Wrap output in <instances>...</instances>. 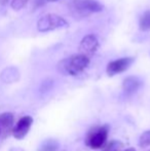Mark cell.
<instances>
[{
  "label": "cell",
  "mask_w": 150,
  "mask_h": 151,
  "mask_svg": "<svg viewBox=\"0 0 150 151\" xmlns=\"http://www.w3.org/2000/svg\"><path fill=\"white\" fill-rule=\"evenodd\" d=\"M90 64V58L83 54L73 56L62 60L58 64V70L65 75L76 76L81 73Z\"/></svg>",
  "instance_id": "6da1fadb"
},
{
  "label": "cell",
  "mask_w": 150,
  "mask_h": 151,
  "mask_svg": "<svg viewBox=\"0 0 150 151\" xmlns=\"http://www.w3.org/2000/svg\"><path fill=\"white\" fill-rule=\"evenodd\" d=\"M104 9V6L97 0H73L70 3V10L76 19L86 18Z\"/></svg>",
  "instance_id": "7a4b0ae2"
},
{
  "label": "cell",
  "mask_w": 150,
  "mask_h": 151,
  "mask_svg": "<svg viewBox=\"0 0 150 151\" xmlns=\"http://www.w3.org/2000/svg\"><path fill=\"white\" fill-rule=\"evenodd\" d=\"M109 127L107 125L95 127L88 133L85 138V144L92 149L102 148L106 143L108 137Z\"/></svg>",
  "instance_id": "3957f363"
},
{
  "label": "cell",
  "mask_w": 150,
  "mask_h": 151,
  "mask_svg": "<svg viewBox=\"0 0 150 151\" xmlns=\"http://www.w3.org/2000/svg\"><path fill=\"white\" fill-rule=\"evenodd\" d=\"M68 26V23L64 18L55 14H48L41 17L37 22V29L40 32H48L59 28Z\"/></svg>",
  "instance_id": "277c9868"
},
{
  "label": "cell",
  "mask_w": 150,
  "mask_h": 151,
  "mask_svg": "<svg viewBox=\"0 0 150 151\" xmlns=\"http://www.w3.org/2000/svg\"><path fill=\"white\" fill-rule=\"evenodd\" d=\"M134 58H120L114 60L107 65L106 72L109 76H114L124 72L130 68V66L134 63Z\"/></svg>",
  "instance_id": "5b68a950"
},
{
  "label": "cell",
  "mask_w": 150,
  "mask_h": 151,
  "mask_svg": "<svg viewBox=\"0 0 150 151\" xmlns=\"http://www.w3.org/2000/svg\"><path fill=\"white\" fill-rule=\"evenodd\" d=\"M99 48V40L96 35L88 34L82 38L81 42L79 44L80 54H83L85 56H92L98 50Z\"/></svg>",
  "instance_id": "8992f818"
},
{
  "label": "cell",
  "mask_w": 150,
  "mask_h": 151,
  "mask_svg": "<svg viewBox=\"0 0 150 151\" xmlns=\"http://www.w3.org/2000/svg\"><path fill=\"white\" fill-rule=\"evenodd\" d=\"M33 123V118L31 116H23L20 120L17 122V124L12 127V135L16 139L21 140L28 134L30 131V127Z\"/></svg>",
  "instance_id": "52a82bcc"
},
{
  "label": "cell",
  "mask_w": 150,
  "mask_h": 151,
  "mask_svg": "<svg viewBox=\"0 0 150 151\" xmlns=\"http://www.w3.org/2000/svg\"><path fill=\"white\" fill-rule=\"evenodd\" d=\"M14 115L9 112L0 114V135L3 137L8 136L14 127Z\"/></svg>",
  "instance_id": "ba28073f"
},
{
  "label": "cell",
  "mask_w": 150,
  "mask_h": 151,
  "mask_svg": "<svg viewBox=\"0 0 150 151\" xmlns=\"http://www.w3.org/2000/svg\"><path fill=\"white\" fill-rule=\"evenodd\" d=\"M142 86V81L139 79L138 77H135V76H130V77L126 78L123 80V83H122V88L126 95L131 96L133 93H135L139 88Z\"/></svg>",
  "instance_id": "9c48e42d"
},
{
  "label": "cell",
  "mask_w": 150,
  "mask_h": 151,
  "mask_svg": "<svg viewBox=\"0 0 150 151\" xmlns=\"http://www.w3.org/2000/svg\"><path fill=\"white\" fill-rule=\"evenodd\" d=\"M19 75H20V74H19V71L16 68L9 67V68H6L1 73V78H2V80L5 82H12V81L18 80Z\"/></svg>",
  "instance_id": "30bf717a"
},
{
  "label": "cell",
  "mask_w": 150,
  "mask_h": 151,
  "mask_svg": "<svg viewBox=\"0 0 150 151\" xmlns=\"http://www.w3.org/2000/svg\"><path fill=\"white\" fill-rule=\"evenodd\" d=\"M59 142L55 139H46L41 143L38 151H58Z\"/></svg>",
  "instance_id": "8fae6325"
},
{
  "label": "cell",
  "mask_w": 150,
  "mask_h": 151,
  "mask_svg": "<svg viewBox=\"0 0 150 151\" xmlns=\"http://www.w3.org/2000/svg\"><path fill=\"white\" fill-rule=\"evenodd\" d=\"M139 28L141 31L150 30V10H146L141 16L140 21H139Z\"/></svg>",
  "instance_id": "7c38bea8"
},
{
  "label": "cell",
  "mask_w": 150,
  "mask_h": 151,
  "mask_svg": "<svg viewBox=\"0 0 150 151\" xmlns=\"http://www.w3.org/2000/svg\"><path fill=\"white\" fill-rule=\"evenodd\" d=\"M103 150L102 151H121L122 149V143L119 141H116V140H113V141L109 142L107 145L103 146Z\"/></svg>",
  "instance_id": "4fadbf2b"
},
{
  "label": "cell",
  "mask_w": 150,
  "mask_h": 151,
  "mask_svg": "<svg viewBox=\"0 0 150 151\" xmlns=\"http://www.w3.org/2000/svg\"><path fill=\"white\" fill-rule=\"evenodd\" d=\"M139 145L141 147H147L150 146V131H146L140 136L139 139Z\"/></svg>",
  "instance_id": "5bb4252c"
},
{
  "label": "cell",
  "mask_w": 150,
  "mask_h": 151,
  "mask_svg": "<svg viewBox=\"0 0 150 151\" xmlns=\"http://www.w3.org/2000/svg\"><path fill=\"white\" fill-rule=\"evenodd\" d=\"M28 1L29 0H12L10 5H11L12 9L20 10V9H22L23 7L26 6V4L28 3Z\"/></svg>",
  "instance_id": "9a60e30c"
},
{
  "label": "cell",
  "mask_w": 150,
  "mask_h": 151,
  "mask_svg": "<svg viewBox=\"0 0 150 151\" xmlns=\"http://www.w3.org/2000/svg\"><path fill=\"white\" fill-rule=\"evenodd\" d=\"M47 2H50V0H34V8L40 7V6L46 4Z\"/></svg>",
  "instance_id": "2e32d148"
},
{
  "label": "cell",
  "mask_w": 150,
  "mask_h": 151,
  "mask_svg": "<svg viewBox=\"0 0 150 151\" xmlns=\"http://www.w3.org/2000/svg\"><path fill=\"white\" fill-rule=\"evenodd\" d=\"M8 1H9V0H0V4H2V5H5Z\"/></svg>",
  "instance_id": "e0dca14e"
},
{
  "label": "cell",
  "mask_w": 150,
  "mask_h": 151,
  "mask_svg": "<svg viewBox=\"0 0 150 151\" xmlns=\"http://www.w3.org/2000/svg\"><path fill=\"white\" fill-rule=\"evenodd\" d=\"M126 151H136L134 149V148H128V149H126Z\"/></svg>",
  "instance_id": "ac0fdd59"
},
{
  "label": "cell",
  "mask_w": 150,
  "mask_h": 151,
  "mask_svg": "<svg viewBox=\"0 0 150 151\" xmlns=\"http://www.w3.org/2000/svg\"><path fill=\"white\" fill-rule=\"evenodd\" d=\"M55 1H57V0H50V2H55Z\"/></svg>",
  "instance_id": "d6986e66"
},
{
  "label": "cell",
  "mask_w": 150,
  "mask_h": 151,
  "mask_svg": "<svg viewBox=\"0 0 150 151\" xmlns=\"http://www.w3.org/2000/svg\"><path fill=\"white\" fill-rule=\"evenodd\" d=\"M62 151H67V150H62Z\"/></svg>",
  "instance_id": "ffe728a7"
}]
</instances>
